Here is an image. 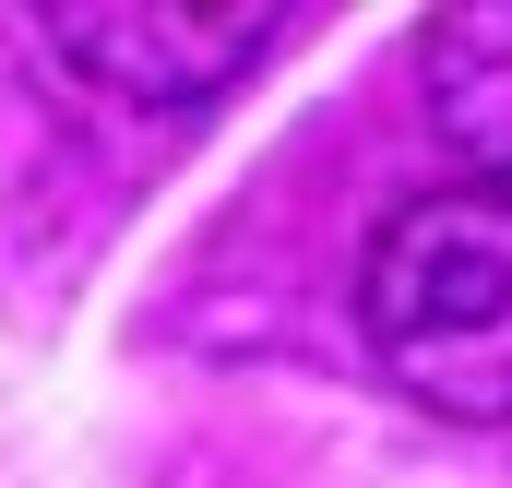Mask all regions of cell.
<instances>
[{"mask_svg": "<svg viewBox=\"0 0 512 488\" xmlns=\"http://www.w3.org/2000/svg\"><path fill=\"white\" fill-rule=\"evenodd\" d=\"M358 334L393 393L453 429H512V191H417L358 250Z\"/></svg>", "mask_w": 512, "mask_h": 488, "instance_id": "1", "label": "cell"}, {"mask_svg": "<svg viewBox=\"0 0 512 488\" xmlns=\"http://www.w3.org/2000/svg\"><path fill=\"white\" fill-rule=\"evenodd\" d=\"M274 48H286V12H167V0L24 12V60H48L96 108H215Z\"/></svg>", "mask_w": 512, "mask_h": 488, "instance_id": "2", "label": "cell"}, {"mask_svg": "<svg viewBox=\"0 0 512 488\" xmlns=\"http://www.w3.org/2000/svg\"><path fill=\"white\" fill-rule=\"evenodd\" d=\"M417 108L477 191H512V0H465L417 36Z\"/></svg>", "mask_w": 512, "mask_h": 488, "instance_id": "3", "label": "cell"}]
</instances>
